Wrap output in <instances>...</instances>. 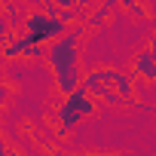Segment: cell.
<instances>
[{"instance_id":"13","label":"cell","mask_w":156,"mask_h":156,"mask_svg":"<svg viewBox=\"0 0 156 156\" xmlns=\"http://www.w3.org/2000/svg\"><path fill=\"white\" fill-rule=\"evenodd\" d=\"M147 49H150V52H153V58H156V34L147 40Z\"/></svg>"},{"instance_id":"6","label":"cell","mask_w":156,"mask_h":156,"mask_svg":"<svg viewBox=\"0 0 156 156\" xmlns=\"http://www.w3.org/2000/svg\"><path fill=\"white\" fill-rule=\"evenodd\" d=\"M132 76H135V80H144V83H156V58H153V52H150L147 46L135 52Z\"/></svg>"},{"instance_id":"1","label":"cell","mask_w":156,"mask_h":156,"mask_svg":"<svg viewBox=\"0 0 156 156\" xmlns=\"http://www.w3.org/2000/svg\"><path fill=\"white\" fill-rule=\"evenodd\" d=\"M83 34L86 28H73L67 31L64 37H58L55 43H49L46 49V61H49V70H52V80H55V89L58 95H70L83 86V64H80V49H83Z\"/></svg>"},{"instance_id":"4","label":"cell","mask_w":156,"mask_h":156,"mask_svg":"<svg viewBox=\"0 0 156 156\" xmlns=\"http://www.w3.org/2000/svg\"><path fill=\"white\" fill-rule=\"evenodd\" d=\"M64 34H67V22H64V19H52V16H46L43 9H40V12H31V16L25 19V37H28L31 43H37V46L55 43V40L64 37Z\"/></svg>"},{"instance_id":"12","label":"cell","mask_w":156,"mask_h":156,"mask_svg":"<svg viewBox=\"0 0 156 156\" xmlns=\"http://www.w3.org/2000/svg\"><path fill=\"white\" fill-rule=\"evenodd\" d=\"M0 156H16V150H9V144L0 138Z\"/></svg>"},{"instance_id":"11","label":"cell","mask_w":156,"mask_h":156,"mask_svg":"<svg viewBox=\"0 0 156 156\" xmlns=\"http://www.w3.org/2000/svg\"><path fill=\"white\" fill-rule=\"evenodd\" d=\"M55 6L67 12V9H73V6H76V0H55Z\"/></svg>"},{"instance_id":"7","label":"cell","mask_w":156,"mask_h":156,"mask_svg":"<svg viewBox=\"0 0 156 156\" xmlns=\"http://www.w3.org/2000/svg\"><path fill=\"white\" fill-rule=\"evenodd\" d=\"M116 9H119V0H101V6L92 9V16H86L83 28H86V31H98V28H104Z\"/></svg>"},{"instance_id":"8","label":"cell","mask_w":156,"mask_h":156,"mask_svg":"<svg viewBox=\"0 0 156 156\" xmlns=\"http://www.w3.org/2000/svg\"><path fill=\"white\" fill-rule=\"evenodd\" d=\"M119 6H122L132 19H150V9L144 6V0H119Z\"/></svg>"},{"instance_id":"5","label":"cell","mask_w":156,"mask_h":156,"mask_svg":"<svg viewBox=\"0 0 156 156\" xmlns=\"http://www.w3.org/2000/svg\"><path fill=\"white\" fill-rule=\"evenodd\" d=\"M0 46H3V58H28V61H40V58H46V49L43 46H37V43H31L25 34H9V31H3L0 34Z\"/></svg>"},{"instance_id":"10","label":"cell","mask_w":156,"mask_h":156,"mask_svg":"<svg viewBox=\"0 0 156 156\" xmlns=\"http://www.w3.org/2000/svg\"><path fill=\"white\" fill-rule=\"evenodd\" d=\"M55 156H113V153H67V150H58Z\"/></svg>"},{"instance_id":"3","label":"cell","mask_w":156,"mask_h":156,"mask_svg":"<svg viewBox=\"0 0 156 156\" xmlns=\"http://www.w3.org/2000/svg\"><path fill=\"white\" fill-rule=\"evenodd\" d=\"M116 73H119V67H107V64H101V67H89L86 73H83V89L92 95V98H101L104 104H113V107H122L126 101L116 95Z\"/></svg>"},{"instance_id":"9","label":"cell","mask_w":156,"mask_h":156,"mask_svg":"<svg viewBox=\"0 0 156 156\" xmlns=\"http://www.w3.org/2000/svg\"><path fill=\"white\" fill-rule=\"evenodd\" d=\"M9 98H12V86H9L6 80H0V107H3Z\"/></svg>"},{"instance_id":"2","label":"cell","mask_w":156,"mask_h":156,"mask_svg":"<svg viewBox=\"0 0 156 156\" xmlns=\"http://www.w3.org/2000/svg\"><path fill=\"white\" fill-rule=\"evenodd\" d=\"M98 110V104H95V98L80 86V89H76V92H70V95H64L61 98V104L52 110L55 113V138L58 141H67V135L76 129V126H80L83 119H89L92 113Z\"/></svg>"}]
</instances>
